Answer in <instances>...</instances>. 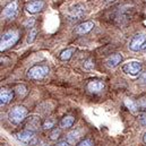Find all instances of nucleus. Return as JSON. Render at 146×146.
I'll return each instance as SVG.
<instances>
[{"label":"nucleus","instance_id":"cd10ccee","mask_svg":"<svg viewBox=\"0 0 146 146\" xmlns=\"http://www.w3.org/2000/svg\"><path fill=\"white\" fill-rule=\"evenodd\" d=\"M56 146H70V142L69 141H60L59 143H57Z\"/></svg>","mask_w":146,"mask_h":146},{"label":"nucleus","instance_id":"a878e982","mask_svg":"<svg viewBox=\"0 0 146 146\" xmlns=\"http://www.w3.org/2000/svg\"><path fill=\"white\" fill-rule=\"evenodd\" d=\"M84 67H85L86 69H92V68L94 67V61H93V60H91V59H90V60H87V61L84 64Z\"/></svg>","mask_w":146,"mask_h":146},{"label":"nucleus","instance_id":"2eb2a0df","mask_svg":"<svg viewBox=\"0 0 146 146\" xmlns=\"http://www.w3.org/2000/svg\"><path fill=\"white\" fill-rule=\"evenodd\" d=\"M74 122H75V118L73 115H66L60 120L59 125H60L61 128H69V127L73 126Z\"/></svg>","mask_w":146,"mask_h":146},{"label":"nucleus","instance_id":"f8f14e48","mask_svg":"<svg viewBox=\"0 0 146 146\" xmlns=\"http://www.w3.org/2000/svg\"><path fill=\"white\" fill-rule=\"evenodd\" d=\"M13 99H14V92L13 91L7 90V88L1 90V93H0V104L1 106L9 103Z\"/></svg>","mask_w":146,"mask_h":146},{"label":"nucleus","instance_id":"9b49d317","mask_svg":"<svg viewBox=\"0 0 146 146\" xmlns=\"http://www.w3.org/2000/svg\"><path fill=\"white\" fill-rule=\"evenodd\" d=\"M104 88V83L102 80H92L87 84V90L91 92V93H100L102 90Z\"/></svg>","mask_w":146,"mask_h":146},{"label":"nucleus","instance_id":"dca6fc26","mask_svg":"<svg viewBox=\"0 0 146 146\" xmlns=\"http://www.w3.org/2000/svg\"><path fill=\"white\" fill-rule=\"evenodd\" d=\"M72 54H73V50L72 49H66L64 50L61 53H60V59L66 61V60H69L72 58Z\"/></svg>","mask_w":146,"mask_h":146},{"label":"nucleus","instance_id":"4468645a","mask_svg":"<svg viewBox=\"0 0 146 146\" xmlns=\"http://www.w3.org/2000/svg\"><path fill=\"white\" fill-rule=\"evenodd\" d=\"M40 127V118L37 117H31L26 123V129H30V130H33V131H36Z\"/></svg>","mask_w":146,"mask_h":146},{"label":"nucleus","instance_id":"7c9ffc66","mask_svg":"<svg viewBox=\"0 0 146 146\" xmlns=\"http://www.w3.org/2000/svg\"><path fill=\"white\" fill-rule=\"evenodd\" d=\"M142 50H143V51H144V52L146 53V43L144 44V46H143V49H142Z\"/></svg>","mask_w":146,"mask_h":146},{"label":"nucleus","instance_id":"393cba45","mask_svg":"<svg viewBox=\"0 0 146 146\" xmlns=\"http://www.w3.org/2000/svg\"><path fill=\"white\" fill-rule=\"evenodd\" d=\"M34 23H35V21H34L33 18H31V19H27V21L24 23V26H25V27H34Z\"/></svg>","mask_w":146,"mask_h":146},{"label":"nucleus","instance_id":"423d86ee","mask_svg":"<svg viewBox=\"0 0 146 146\" xmlns=\"http://www.w3.org/2000/svg\"><path fill=\"white\" fill-rule=\"evenodd\" d=\"M18 13V1L17 0H13L11 2H9L2 10V16L6 19H14L16 17Z\"/></svg>","mask_w":146,"mask_h":146},{"label":"nucleus","instance_id":"4be33fe9","mask_svg":"<svg viewBox=\"0 0 146 146\" xmlns=\"http://www.w3.org/2000/svg\"><path fill=\"white\" fill-rule=\"evenodd\" d=\"M59 135H60V129H57V128H54V129L51 131L50 138H51L52 141H56V139H58V138H59Z\"/></svg>","mask_w":146,"mask_h":146},{"label":"nucleus","instance_id":"412c9836","mask_svg":"<svg viewBox=\"0 0 146 146\" xmlns=\"http://www.w3.org/2000/svg\"><path fill=\"white\" fill-rule=\"evenodd\" d=\"M53 126H54V120H53V119H49V118H48V119L43 122V125H42L43 129H51Z\"/></svg>","mask_w":146,"mask_h":146},{"label":"nucleus","instance_id":"f3484780","mask_svg":"<svg viewBox=\"0 0 146 146\" xmlns=\"http://www.w3.org/2000/svg\"><path fill=\"white\" fill-rule=\"evenodd\" d=\"M16 94H17V96H19V98H23L24 95H26V93H27V88L24 86V85H19V86H17L16 87Z\"/></svg>","mask_w":146,"mask_h":146},{"label":"nucleus","instance_id":"1a4fd4ad","mask_svg":"<svg viewBox=\"0 0 146 146\" xmlns=\"http://www.w3.org/2000/svg\"><path fill=\"white\" fill-rule=\"evenodd\" d=\"M43 8H44V1H42V0H34V1H31V2H29V3L25 6L26 11L30 13V14H36L38 11H41Z\"/></svg>","mask_w":146,"mask_h":146},{"label":"nucleus","instance_id":"ddd939ff","mask_svg":"<svg viewBox=\"0 0 146 146\" xmlns=\"http://www.w3.org/2000/svg\"><path fill=\"white\" fill-rule=\"evenodd\" d=\"M121 61H122V56H121L120 53H115V54L111 56V57H109V58L107 59V66L110 67V68H114V67H117Z\"/></svg>","mask_w":146,"mask_h":146},{"label":"nucleus","instance_id":"c756f323","mask_svg":"<svg viewBox=\"0 0 146 146\" xmlns=\"http://www.w3.org/2000/svg\"><path fill=\"white\" fill-rule=\"evenodd\" d=\"M143 142H144V143L146 144V133L144 134V136H143Z\"/></svg>","mask_w":146,"mask_h":146},{"label":"nucleus","instance_id":"6e6552de","mask_svg":"<svg viewBox=\"0 0 146 146\" xmlns=\"http://www.w3.org/2000/svg\"><path fill=\"white\" fill-rule=\"evenodd\" d=\"M84 14H85V7L83 6V5H80V3H77V5H75L73 8H70V10L68 11V18L70 19V21H78V19H80L83 16H84Z\"/></svg>","mask_w":146,"mask_h":146},{"label":"nucleus","instance_id":"7ed1b4c3","mask_svg":"<svg viewBox=\"0 0 146 146\" xmlns=\"http://www.w3.org/2000/svg\"><path fill=\"white\" fill-rule=\"evenodd\" d=\"M48 74H49V68L46 66L37 65V66H33L32 68H30L26 75H27V77L30 79L40 80V79L45 78L48 76Z\"/></svg>","mask_w":146,"mask_h":146},{"label":"nucleus","instance_id":"aec40b11","mask_svg":"<svg viewBox=\"0 0 146 146\" xmlns=\"http://www.w3.org/2000/svg\"><path fill=\"white\" fill-rule=\"evenodd\" d=\"M78 137H79V131H78V130H76V131H72V133H69V134H68V141H69L70 143L76 142V141L78 139Z\"/></svg>","mask_w":146,"mask_h":146},{"label":"nucleus","instance_id":"f03ea898","mask_svg":"<svg viewBox=\"0 0 146 146\" xmlns=\"http://www.w3.org/2000/svg\"><path fill=\"white\" fill-rule=\"evenodd\" d=\"M19 38V34L16 31H9L7 33H5L1 36V42H0V51H6L9 48H11L13 45H15L17 43Z\"/></svg>","mask_w":146,"mask_h":146},{"label":"nucleus","instance_id":"20e7f679","mask_svg":"<svg viewBox=\"0 0 146 146\" xmlns=\"http://www.w3.org/2000/svg\"><path fill=\"white\" fill-rule=\"evenodd\" d=\"M16 138L18 141H21L22 143L24 144H30V145H33L35 144L36 142V137H35V131L33 130H30V129H25L21 133H17L16 135Z\"/></svg>","mask_w":146,"mask_h":146},{"label":"nucleus","instance_id":"6ab92c4d","mask_svg":"<svg viewBox=\"0 0 146 146\" xmlns=\"http://www.w3.org/2000/svg\"><path fill=\"white\" fill-rule=\"evenodd\" d=\"M36 34H37V30L35 27H32V30H31V32L29 34V37H27V43H33L34 40H35V37H36Z\"/></svg>","mask_w":146,"mask_h":146},{"label":"nucleus","instance_id":"0eeeda50","mask_svg":"<svg viewBox=\"0 0 146 146\" xmlns=\"http://www.w3.org/2000/svg\"><path fill=\"white\" fill-rule=\"evenodd\" d=\"M122 72L127 75L136 76L142 72V64L137 61H130L122 66Z\"/></svg>","mask_w":146,"mask_h":146},{"label":"nucleus","instance_id":"5701e85b","mask_svg":"<svg viewBox=\"0 0 146 146\" xmlns=\"http://www.w3.org/2000/svg\"><path fill=\"white\" fill-rule=\"evenodd\" d=\"M77 146H93V141L90 139V138H86V139H83L82 142H79Z\"/></svg>","mask_w":146,"mask_h":146},{"label":"nucleus","instance_id":"f257e3e1","mask_svg":"<svg viewBox=\"0 0 146 146\" xmlns=\"http://www.w3.org/2000/svg\"><path fill=\"white\" fill-rule=\"evenodd\" d=\"M27 114H29V111H27V109L25 107L17 106V107H14L13 109L9 111L8 118H9V120H10L11 123L19 125V123H22L23 121L26 120Z\"/></svg>","mask_w":146,"mask_h":146},{"label":"nucleus","instance_id":"a211bd4d","mask_svg":"<svg viewBox=\"0 0 146 146\" xmlns=\"http://www.w3.org/2000/svg\"><path fill=\"white\" fill-rule=\"evenodd\" d=\"M125 106H126V107H127L128 109H130V110H131L133 112L137 110V104H136V103H135V102H134L133 100H129V99H126V100H125Z\"/></svg>","mask_w":146,"mask_h":146},{"label":"nucleus","instance_id":"bb28decb","mask_svg":"<svg viewBox=\"0 0 146 146\" xmlns=\"http://www.w3.org/2000/svg\"><path fill=\"white\" fill-rule=\"evenodd\" d=\"M138 82H139L141 84H146V73L141 74V76H139V78H138Z\"/></svg>","mask_w":146,"mask_h":146},{"label":"nucleus","instance_id":"9d476101","mask_svg":"<svg viewBox=\"0 0 146 146\" xmlns=\"http://www.w3.org/2000/svg\"><path fill=\"white\" fill-rule=\"evenodd\" d=\"M94 27V23L92 21H87V22H84V23H80L74 31L75 34L77 35H84L86 33H88Z\"/></svg>","mask_w":146,"mask_h":146},{"label":"nucleus","instance_id":"c85d7f7f","mask_svg":"<svg viewBox=\"0 0 146 146\" xmlns=\"http://www.w3.org/2000/svg\"><path fill=\"white\" fill-rule=\"evenodd\" d=\"M138 106H139L141 108H146V99L141 100V101H139V103H138Z\"/></svg>","mask_w":146,"mask_h":146},{"label":"nucleus","instance_id":"b1692460","mask_svg":"<svg viewBox=\"0 0 146 146\" xmlns=\"http://www.w3.org/2000/svg\"><path fill=\"white\" fill-rule=\"evenodd\" d=\"M138 121H139V123H141L143 127H145L146 126V113H142V114L138 115Z\"/></svg>","mask_w":146,"mask_h":146},{"label":"nucleus","instance_id":"39448f33","mask_svg":"<svg viewBox=\"0 0 146 146\" xmlns=\"http://www.w3.org/2000/svg\"><path fill=\"white\" fill-rule=\"evenodd\" d=\"M146 43V34L144 33H138L136 35H134L131 41H130V44H129V48L131 51H141L144 46V44Z\"/></svg>","mask_w":146,"mask_h":146}]
</instances>
